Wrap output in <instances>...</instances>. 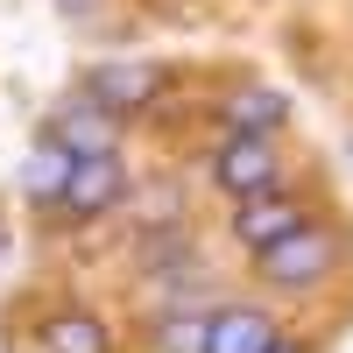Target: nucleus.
Here are the masks:
<instances>
[{
  "instance_id": "nucleus-1",
  "label": "nucleus",
  "mask_w": 353,
  "mask_h": 353,
  "mask_svg": "<svg viewBox=\"0 0 353 353\" xmlns=\"http://www.w3.org/2000/svg\"><path fill=\"white\" fill-rule=\"evenodd\" d=\"M332 261H339V233L304 219L297 233H283L276 248H261L254 269H261V283H276V290H311V283L332 276Z\"/></svg>"
},
{
  "instance_id": "nucleus-2",
  "label": "nucleus",
  "mask_w": 353,
  "mask_h": 353,
  "mask_svg": "<svg viewBox=\"0 0 353 353\" xmlns=\"http://www.w3.org/2000/svg\"><path fill=\"white\" fill-rule=\"evenodd\" d=\"M163 85H170L163 64H149V57H121V64H92V71H85V92H78V99H92L99 113H113V121H121V113L156 106Z\"/></svg>"
},
{
  "instance_id": "nucleus-3",
  "label": "nucleus",
  "mask_w": 353,
  "mask_h": 353,
  "mask_svg": "<svg viewBox=\"0 0 353 353\" xmlns=\"http://www.w3.org/2000/svg\"><path fill=\"white\" fill-rule=\"evenodd\" d=\"M212 184L226 198H261V191H276V149L261 134H226L219 141V156H212Z\"/></svg>"
},
{
  "instance_id": "nucleus-4",
  "label": "nucleus",
  "mask_w": 353,
  "mask_h": 353,
  "mask_svg": "<svg viewBox=\"0 0 353 353\" xmlns=\"http://www.w3.org/2000/svg\"><path fill=\"white\" fill-rule=\"evenodd\" d=\"M121 191H128V170H121V156H78L71 163V184H64V212L71 219H99V212H113L121 205Z\"/></svg>"
},
{
  "instance_id": "nucleus-5",
  "label": "nucleus",
  "mask_w": 353,
  "mask_h": 353,
  "mask_svg": "<svg viewBox=\"0 0 353 353\" xmlns=\"http://www.w3.org/2000/svg\"><path fill=\"white\" fill-rule=\"evenodd\" d=\"M64 156H113V141H121V121L113 113H99L92 99H71V106H57L50 113V128H43Z\"/></svg>"
},
{
  "instance_id": "nucleus-6",
  "label": "nucleus",
  "mask_w": 353,
  "mask_h": 353,
  "mask_svg": "<svg viewBox=\"0 0 353 353\" xmlns=\"http://www.w3.org/2000/svg\"><path fill=\"white\" fill-rule=\"evenodd\" d=\"M304 226V205L290 198V191H261V198H241V212H233V241H241L248 254L261 248H276L283 233H297Z\"/></svg>"
},
{
  "instance_id": "nucleus-7",
  "label": "nucleus",
  "mask_w": 353,
  "mask_h": 353,
  "mask_svg": "<svg viewBox=\"0 0 353 353\" xmlns=\"http://www.w3.org/2000/svg\"><path fill=\"white\" fill-rule=\"evenodd\" d=\"M283 332H276V318L269 311H254V304H226L205 318V353H276Z\"/></svg>"
},
{
  "instance_id": "nucleus-8",
  "label": "nucleus",
  "mask_w": 353,
  "mask_h": 353,
  "mask_svg": "<svg viewBox=\"0 0 353 353\" xmlns=\"http://www.w3.org/2000/svg\"><path fill=\"white\" fill-rule=\"evenodd\" d=\"M21 353H113V339H106V325L92 311H57V318L36 325V339Z\"/></svg>"
},
{
  "instance_id": "nucleus-9",
  "label": "nucleus",
  "mask_w": 353,
  "mask_h": 353,
  "mask_svg": "<svg viewBox=\"0 0 353 353\" xmlns=\"http://www.w3.org/2000/svg\"><path fill=\"white\" fill-rule=\"evenodd\" d=\"M71 163H78V156H64V149L43 134L36 156H28V170H21V191L36 198V205H57V198H64V184H71Z\"/></svg>"
},
{
  "instance_id": "nucleus-10",
  "label": "nucleus",
  "mask_w": 353,
  "mask_h": 353,
  "mask_svg": "<svg viewBox=\"0 0 353 353\" xmlns=\"http://www.w3.org/2000/svg\"><path fill=\"white\" fill-rule=\"evenodd\" d=\"M283 113H290L283 92H233V99H226V128H233V134H261V141H269V134L283 128Z\"/></svg>"
},
{
  "instance_id": "nucleus-11",
  "label": "nucleus",
  "mask_w": 353,
  "mask_h": 353,
  "mask_svg": "<svg viewBox=\"0 0 353 353\" xmlns=\"http://www.w3.org/2000/svg\"><path fill=\"white\" fill-rule=\"evenodd\" d=\"M156 346L163 353H205V318L198 311H170L156 325Z\"/></svg>"
},
{
  "instance_id": "nucleus-12",
  "label": "nucleus",
  "mask_w": 353,
  "mask_h": 353,
  "mask_svg": "<svg viewBox=\"0 0 353 353\" xmlns=\"http://www.w3.org/2000/svg\"><path fill=\"white\" fill-rule=\"evenodd\" d=\"M0 254H8V233H0Z\"/></svg>"
},
{
  "instance_id": "nucleus-13",
  "label": "nucleus",
  "mask_w": 353,
  "mask_h": 353,
  "mask_svg": "<svg viewBox=\"0 0 353 353\" xmlns=\"http://www.w3.org/2000/svg\"><path fill=\"white\" fill-rule=\"evenodd\" d=\"M276 353H290V346H276Z\"/></svg>"
}]
</instances>
